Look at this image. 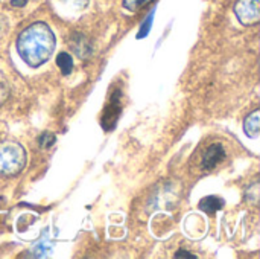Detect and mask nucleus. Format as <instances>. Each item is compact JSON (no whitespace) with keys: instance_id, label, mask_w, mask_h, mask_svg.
<instances>
[{"instance_id":"nucleus-6","label":"nucleus","mask_w":260,"mask_h":259,"mask_svg":"<svg viewBox=\"0 0 260 259\" xmlns=\"http://www.w3.org/2000/svg\"><path fill=\"white\" fill-rule=\"evenodd\" d=\"M70 47L81 58H88L91 53V46L82 34H73V37L70 38Z\"/></svg>"},{"instance_id":"nucleus-2","label":"nucleus","mask_w":260,"mask_h":259,"mask_svg":"<svg viewBox=\"0 0 260 259\" xmlns=\"http://www.w3.org/2000/svg\"><path fill=\"white\" fill-rule=\"evenodd\" d=\"M26 166V151L15 140H0V177L18 176Z\"/></svg>"},{"instance_id":"nucleus-14","label":"nucleus","mask_w":260,"mask_h":259,"mask_svg":"<svg viewBox=\"0 0 260 259\" xmlns=\"http://www.w3.org/2000/svg\"><path fill=\"white\" fill-rule=\"evenodd\" d=\"M59 2L73 8V9H84L90 3V0H59Z\"/></svg>"},{"instance_id":"nucleus-8","label":"nucleus","mask_w":260,"mask_h":259,"mask_svg":"<svg viewBox=\"0 0 260 259\" xmlns=\"http://www.w3.org/2000/svg\"><path fill=\"white\" fill-rule=\"evenodd\" d=\"M224 208V200L216 197V195H209V197H204L201 202H200V209L206 214H215L218 211H221Z\"/></svg>"},{"instance_id":"nucleus-10","label":"nucleus","mask_w":260,"mask_h":259,"mask_svg":"<svg viewBox=\"0 0 260 259\" xmlns=\"http://www.w3.org/2000/svg\"><path fill=\"white\" fill-rule=\"evenodd\" d=\"M50 249H52V244L49 243V240L43 238V240H40V243L34 247V256H37V258L46 256V255L50 252Z\"/></svg>"},{"instance_id":"nucleus-1","label":"nucleus","mask_w":260,"mask_h":259,"mask_svg":"<svg viewBox=\"0 0 260 259\" xmlns=\"http://www.w3.org/2000/svg\"><path fill=\"white\" fill-rule=\"evenodd\" d=\"M17 52L30 67H40L53 53L56 46L55 34L44 21H35L24 27L17 38Z\"/></svg>"},{"instance_id":"nucleus-15","label":"nucleus","mask_w":260,"mask_h":259,"mask_svg":"<svg viewBox=\"0 0 260 259\" xmlns=\"http://www.w3.org/2000/svg\"><path fill=\"white\" fill-rule=\"evenodd\" d=\"M6 31H8V18L0 14V40L5 37Z\"/></svg>"},{"instance_id":"nucleus-11","label":"nucleus","mask_w":260,"mask_h":259,"mask_svg":"<svg viewBox=\"0 0 260 259\" xmlns=\"http://www.w3.org/2000/svg\"><path fill=\"white\" fill-rule=\"evenodd\" d=\"M152 0H123V8L131 11V12H136L142 8H145L146 5H149Z\"/></svg>"},{"instance_id":"nucleus-5","label":"nucleus","mask_w":260,"mask_h":259,"mask_svg":"<svg viewBox=\"0 0 260 259\" xmlns=\"http://www.w3.org/2000/svg\"><path fill=\"white\" fill-rule=\"evenodd\" d=\"M225 159V150L221 143H215L207 148L203 157V166L206 169H213L216 165H219Z\"/></svg>"},{"instance_id":"nucleus-13","label":"nucleus","mask_w":260,"mask_h":259,"mask_svg":"<svg viewBox=\"0 0 260 259\" xmlns=\"http://www.w3.org/2000/svg\"><path fill=\"white\" fill-rule=\"evenodd\" d=\"M152 18H154V12H151V14L145 18V21H143V24H142L139 34H137V38H145V37L148 35V32L151 31V26H152Z\"/></svg>"},{"instance_id":"nucleus-3","label":"nucleus","mask_w":260,"mask_h":259,"mask_svg":"<svg viewBox=\"0 0 260 259\" xmlns=\"http://www.w3.org/2000/svg\"><path fill=\"white\" fill-rule=\"evenodd\" d=\"M235 14L244 26H254L260 21V0H238Z\"/></svg>"},{"instance_id":"nucleus-9","label":"nucleus","mask_w":260,"mask_h":259,"mask_svg":"<svg viewBox=\"0 0 260 259\" xmlns=\"http://www.w3.org/2000/svg\"><path fill=\"white\" fill-rule=\"evenodd\" d=\"M56 66L61 69V73L62 75H70L72 73V69H73V58L69 55V53H59L56 56Z\"/></svg>"},{"instance_id":"nucleus-16","label":"nucleus","mask_w":260,"mask_h":259,"mask_svg":"<svg viewBox=\"0 0 260 259\" xmlns=\"http://www.w3.org/2000/svg\"><path fill=\"white\" fill-rule=\"evenodd\" d=\"M175 258H190V259H197L195 255H192V253H189V252H186V250H180L178 253H175Z\"/></svg>"},{"instance_id":"nucleus-4","label":"nucleus","mask_w":260,"mask_h":259,"mask_svg":"<svg viewBox=\"0 0 260 259\" xmlns=\"http://www.w3.org/2000/svg\"><path fill=\"white\" fill-rule=\"evenodd\" d=\"M120 113H122V93L120 90H116L110 96V101L107 102L101 116V125L104 127L105 131H111L116 127Z\"/></svg>"},{"instance_id":"nucleus-12","label":"nucleus","mask_w":260,"mask_h":259,"mask_svg":"<svg viewBox=\"0 0 260 259\" xmlns=\"http://www.w3.org/2000/svg\"><path fill=\"white\" fill-rule=\"evenodd\" d=\"M55 140H56L55 134H52V133L46 131V133H43V134L38 137V145H40V148H43V150H47V148L53 147Z\"/></svg>"},{"instance_id":"nucleus-17","label":"nucleus","mask_w":260,"mask_h":259,"mask_svg":"<svg viewBox=\"0 0 260 259\" xmlns=\"http://www.w3.org/2000/svg\"><path fill=\"white\" fill-rule=\"evenodd\" d=\"M27 3V0H11V5L14 8H23Z\"/></svg>"},{"instance_id":"nucleus-7","label":"nucleus","mask_w":260,"mask_h":259,"mask_svg":"<svg viewBox=\"0 0 260 259\" xmlns=\"http://www.w3.org/2000/svg\"><path fill=\"white\" fill-rule=\"evenodd\" d=\"M244 131L248 137L256 139L260 134V110L256 108L253 113H250L244 122Z\"/></svg>"}]
</instances>
